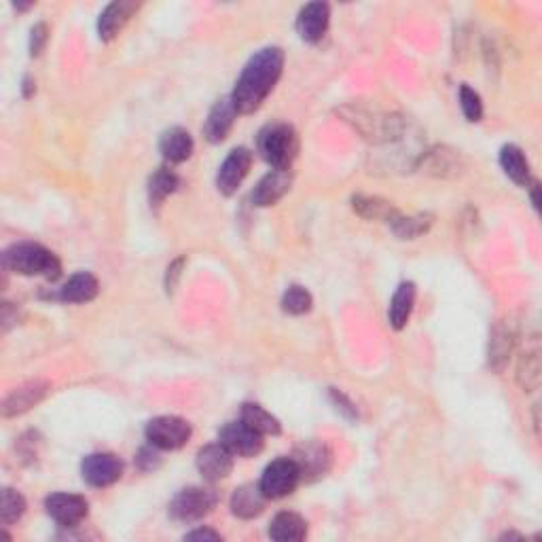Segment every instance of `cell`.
Instances as JSON below:
<instances>
[{
	"instance_id": "cell-11",
	"label": "cell",
	"mask_w": 542,
	"mask_h": 542,
	"mask_svg": "<svg viewBox=\"0 0 542 542\" xmlns=\"http://www.w3.org/2000/svg\"><path fill=\"white\" fill-rule=\"evenodd\" d=\"M81 474L92 488H109L123 474V462L115 454H89L81 464Z\"/></svg>"
},
{
	"instance_id": "cell-23",
	"label": "cell",
	"mask_w": 542,
	"mask_h": 542,
	"mask_svg": "<svg viewBox=\"0 0 542 542\" xmlns=\"http://www.w3.org/2000/svg\"><path fill=\"white\" fill-rule=\"evenodd\" d=\"M100 284L94 274L89 271H78L60 288L58 299L64 303H89L98 297Z\"/></svg>"
},
{
	"instance_id": "cell-43",
	"label": "cell",
	"mask_w": 542,
	"mask_h": 542,
	"mask_svg": "<svg viewBox=\"0 0 542 542\" xmlns=\"http://www.w3.org/2000/svg\"><path fill=\"white\" fill-rule=\"evenodd\" d=\"M502 538H521V536L515 532H506V534H502Z\"/></svg>"
},
{
	"instance_id": "cell-14",
	"label": "cell",
	"mask_w": 542,
	"mask_h": 542,
	"mask_svg": "<svg viewBox=\"0 0 542 542\" xmlns=\"http://www.w3.org/2000/svg\"><path fill=\"white\" fill-rule=\"evenodd\" d=\"M138 9L140 4L134 3V0H115V3H111L109 7L102 11L98 20V34L102 41L109 43L112 38H117Z\"/></svg>"
},
{
	"instance_id": "cell-18",
	"label": "cell",
	"mask_w": 542,
	"mask_h": 542,
	"mask_svg": "<svg viewBox=\"0 0 542 542\" xmlns=\"http://www.w3.org/2000/svg\"><path fill=\"white\" fill-rule=\"evenodd\" d=\"M47 392H49V383L41 382V380L28 382V383H24V386L15 388L13 392L4 398L3 415L15 417V415L26 414V411H30L32 406H37L38 403H41V400L47 397Z\"/></svg>"
},
{
	"instance_id": "cell-30",
	"label": "cell",
	"mask_w": 542,
	"mask_h": 542,
	"mask_svg": "<svg viewBox=\"0 0 542 542\" xmlns=\"http://www.w3.org/2000/svg\"><path fill=\"white\" fill-rule=\"evenodd\" d=\"M517 382L523 392H534L540 386V356L538 349H528L519 360Z\"/></svg>"
},
{
	"instance_id": "cell-22",
	"label": "cell",
	"mask_w": 542,
	"mask_h": 542,
	"mask_svg": "<svg viewBox=\"0 0 542 542\" xmlns=\"http://www.w3.org/2000/svg\"><path fill=\"white\" fill-rule=\"evenodd\" d=\"M415 284L414 282H400L397 291H394L392 301H390L388 309V320L390 326L394 331H403L406 326V322L411 318V312H414L415 305Z\"/></svg>"
},
{
	"instance_id": "cell-8",
	"label": "cell",
	"mask_w": 542,
	"mask_h": 542,
	"mask_svg": "<svg viewBox=\"0 0 542 542\" xmlns=\"http://www.w3.org/2000/svg\"><path fill=\"white\" fill-rule=\"evenodd\" d=\"M218 443H223L234 456L252 457L263 451V434L252 431L244 422H229L220 428Z\"/></svg>"
},
{
	"instance_id": "cell-27",
	"label": "cell",
	"mask_w": 542,
	"mask_h": 542,
	"mask_svg": "<svg viewBox=\"0 0 542 542\" xmlns=\"http://www.w3.org/2000/svg\"><path fill=\"white\" fill-rule=\"evenodd\" d=\"M422 163L434 177L448 178L460 172V157L449 149H434L422 155Z\"/></svg>"
},
{
	"instance_id": "cell-31",
	"label": "cell",
	"mask_w": 542,
	"mask_h": 542,
	"mask_svg": "<svg viewBox=\"0 0 542 542\" xmlns=\"http://www.w3.org/2000/svg\"><path fill=\"white\" fill-rule=\"evenodd\" d=\"M178 186H180V178L177 177V174H174L172 169H168V168H160L149 180V200H151V203L160 206V203L166 200L168 195H172L174 191L178 189Z\"/></svg>"
},
{
	"instance_id": "cell-12",
	"label": "cell",
	"mask_w": 542,
	"mask_h": 542,
	"mask_svg": "<svg viewBox=\"0 0 542 542\" xmlns=\"http://www.w3.org/2000/svg\"><path fill=\"white\" fill-rule=\"evenodd\" d=\"M197 471L206 481H220V479H227L231 471H234V454L225 448L223 443L206 445L197 451Z\"/></svg>"
},
{
	"instance_id": "cell-28",
	"label": "cell",
	"mask_w": 542,
	"mask_h": 542,
	"mask_svg": "<svg viewBox=\"0 0 542 542\" xmlns=\"http://www.w3.org/2000/svg\"><path fill=\"white\" fill-rule=\"evenodd\" d=\"M390 229L392 234L398 237V240H415L426 234L432 225L431 214H415V217H403V214L397 212L390 220Z\"/></svg>"
},
{
	"instance_id": "cell-42",
	"label": "cell",
	"mask_w": 542,
	"mask_h": 542,
	"mask_svg": "<svg viewBox=\"0 0 542 542\" xmlns=\"http://www.w3.org/2000/svg\"><path fill=\"white\" fill-rule=\"evenodd\" d=\"M530 186H532V203H534V208H536V210H538V206H540V197H538V185H536V183H532V185H530Z\"/></svg>"
},
{
	"instance_id": "cell-40",
	"label": "cell",
	"mask_w": 542,
	"mask_h": 542,
	"mask_svg": "<svg viewBox=\"0 0 542 542\" xmlns=\"http://www.w3.org/2000/svg\"><path fill=\"white\" fill-rule=\"evenodd\" d=\"M0 320H3V331L7 333L11 329V324L17 322V308H13L11 303H3V314H0Z\"/></svg>"
},
{
	"instance_id": "cell-1",
	"label": "cell",
	"mask_w": 542,
	"mask_h": 542,
	"mask_svg": "<svg viewBox=\"0 0 542 542\" xmlns=\"http://www.w3.org/2000/svg\"><path fill=\"white\" fill-rule=\"evenodd\" d=\"M282 68H284V51L280 47H265L248 60V64L237 78L234 100L237 112L250 115V112L261 109V104L267 100V95L274 92L275 83L280 81Z\"/></svg>"
},
{
	"instance_id": "cell-17",
	"label": "cell",
	"mask_w": 542,
	"mask_h": 542,
	"mask_svg": "<svg viewBox=\"0 0 542 542\" xmlns=\"http://www.w3.org/2000/svg\"><path fill=\"white\" fill-rule=\"evenodd\" d=\"M292 460L297 462L299 471H301V479H316L324 477V472L331 466V451L324 443L318 440H308L301 448H297Z\"/></svg>"
},
{
	"instance_id": "cell-37",
	"label": "cell",
	"mask_w": 542,
	"mask_h": 542,
	"mask_svg": "<svg viewBox=\"0 0 542 542\" xmlns=\"http://www.w3.org/2000/svg\"><path fill=\"white\" fill-rule=\"evenodd\" d=\"M331 398H333V403L337 405V411H341V414L349 417V420H356V417H358L354 403L346 397V394L339 392V390H331Z\"/></svg>"
},
{
	"instance_id": "cell-25",
	"label": "cell",
	"mask_w": 542,
	"mask_h": 542,
	"mask_svg": "<svg viewBox=\"0 0 542 542\" xmlns=\"http://www.w3.org/2000/svg\"><path fill=\"white\" fill-rule=\"evenodd\" d=\"M500 168L513 183L519 186L532 185V172H530V161L523 155V151L517 144H505L500 149Z\"/></svg>"
},
{
	"instance_id": "cell-32",
	"label": "cell",
	"mask_w": 542,
	"mask_h": 542,
	"mask_svg": "<svg viewBox=\"0 0 542 542\" xmlns=\"http://www.w3.org/2000/svg\"><path fill=\"white\" fill-rule=\"evenodd\" d=\"M312 305H314V299H312V295H309V291L299 284L288 286L284 297H282V309L291 316L308 314L309 309H312Z\"/></svg>"
},
{
	"instance_id": "cell-13",
	"label": "cell",
	"mask_w": 542,
	"mask_h": 542,
	"mask_svg": "<svg viewBox=\"0 0 542 542\" xmlns=\"http://www.w3.org/2000/svg\"><path fill=\"white\" fill-rule=\"evenodd\" d=\"M331 21V7L326 3H309L297 15V34L305 43L322 41Z\"/></svg>"
},
{
	"instance_id": "cell-33",
	"label": "cell",
	"mask_w": 542,
	"mask_h": 542,
	"mask_svg": "<svg viewBox=\"0 0 542 542\" xmlns=\"http://www.w3.org/2000/svg\"><path fill=\"white\" fill-rule=\"evenodd\" d=\"M26 513V498L20 491L4 488L3 489V505H0V519L4 525L20 521Z\"/></svg>"
},
{
	"instance_id": "cell-20",
	"label": "cell",
	"mask_w": 542,
	"mask_h": 542,
	"mask_svg": "<svg viewBox=\"0 0 542 542\" xmlns=\"http://www.w3.org/2000/svg\"><path fill=\"white\" fill-rule=\"evenodd\" d=\"M265 502H267V496L263 494L261 485H240L231 496V513L240 519H254L263 513Z\"/></svg>"
},
{
	"instance_id": "cell-9",
	"label": "cell",
	"mask_w": 542,
	"mask_h": 542,
	"mask_svg": "<svg viewBox=\"0 0 542 542\" xmlns=\"http://www.w3.org/2000/svg\"><path fill=\"white\" fill-rule=\"evenodd\" d=\"M45 511L62 528H77L87 517L89 505L83 496L77 494H51L45 500Z\"/></svg>"
},
{
	"instance_id": "cell-5",
	"label": "cell",
	"mask_w": 542,
	"mask_h": 542,
	"mask_svg": "<svg viewBox=\"0 0 542 542\" xmlns=\"http://www.w3.org/2000/svg\"><path fill=\"white\" fill-rule=\"evenodd\" d=\"M218 505V496L212 488H186L169 502V517L177 521H197L210 515Z\"/></svg>"
},
{
	"instance_id": "cell-4",
	"label": "cell",
	"mask_w": 542,
	"mask_h": 542,
	"mask_svg": "<svg viewBox=\"0 0 542 542\" xmlns=\"http://www.w3.org/2000/svg\"><path fill=\"white\" fill-rule=\"evenodd\" d=\"M257 149L274 169H291L299 152V136L288 123H269L259 134Z\"/></svg>"
},
{
	"instance_id": "cell-36",
	"label": "cell",
	"mask_w": 542,
	"mask_h": 542,
	"mask_svg": "<svg viewBox=\"0 0 542 542\" xmlns=\"http://www.w3.org/2000/svg\"><path fill=\"white\" fill-rule=\"evenodd\" d=\"M49 41V28L47 24H37L30 30V55L32 58H38L43 53L45 45Z\"/></svg>"
},
{
	"instance_id": "cell-10",
	"label": "cell",
	"mask_w": 542,
	"mask_h": 542,
	"mask_svg": "<svg viewBox=\"0 0 542 542\" xmlns=\"http://www.w3.org/2000/svg\"><path fill=\"white\" fill-rule=\"evenodd\" d=\"M252 166V152L240 146V149H234L225 157V161L220 163L218 174H217V186L223 195H234L240 185L244 183V178L248 177Z\"/></svg>"
},
{
	"instance_id": "cell-7",
	"label": "cell",
	"mask_w": 542,
	"mask_h": 542,
	"mask_svg": "<svg viewBox=\"0 0 542 542\" xmlns=\"http://www.w3.org/2000/svg\"><path fill=\"white\" fill-rule=\"evenodd\" d=\"M299 481H301V471H299L297 462L292 457H278L265 468L259 485H261L267 500H278L292 494Z\"/></svg>"
},
{
	"instance_id": "cell-16",
	"label": "cell",
	"mask_w": 542,
	"mask_h": 542,
	"mask_svg": "<svg viewBox=\"0 0 542 542\" xmlns=\"http://www.w3.org/2000/svg\"><path fill=\"white\" fill-rule=\"evenodd\" d=\"M237 115H240V112H237L231 95H225V98L217 100V104L212 106L210 115L206 119V126H203V136H206L208 143L210 144L223 143V140L227 138V134L231 132V127H234Z\"/></svg>"
},
{
	"instance_id": "cell-15",
	"label": "cell",
	"mask_w": 542,
	"mask_h": 542,
	"mask_svg": "<svg viewBox=\"0 0 542 542\" xmlns=\"http://www.w3.org/2000/svg\"><path fill=\"white\" fill-rule=\"evenodd\" d=\"M292 186L291 169H274L259 180L252 191V203L259 208H269L278 203Z\"/></svg>"
},
{
	"instance_id": "cell-39",
	"label": "cell",
	"mask_w": 542,
	"mask_h": 542,
	"mask_svg": "<svg viewBox=\"0 0 542 542\" xmlns=\"http://www.w3.org/2000/svg\"><path fill=\"white\" fill-rule=\"evenodd\" d=\"M185 540H223V536L210 528H197L193 532L185 534Z\"/></svg>"
},
{
	"instance_id": "cell-3",
	"label": "cell",
	"mask_w": 542,
	"mask_h": 542,
	"mask_svg": "<svg viewBox=\"0 0 542 542\" xmlns=\"http://www.w3.org/2000/svg\"><path fill=\"white\" fill-rule=\"evenodd\" d=\"M3 267L20 275H43L47 280H58L62 263L53 252L34 242H20L3 252Z\"/></svg>"
},
{
	"instance_id": "cell-38",
	"label": "cell",
	"mask_w": 542,
	"mask_h": 542,
	"mask_svg": "<svg viewBox=\"0 0 542 542\" xmlns=\"http://www.w3.org/2000/svg\"><path fill=\"white\" fill-rule=\"evenodd\" d=\"M183 267H185V259L180 257L174 263H169L168 274H166V291L174 292V288H177L180 275H183Z\"/></svg>"
},
{
	"instance_id": "cell-24",
	"label": "cell",
	"mask_w": 542,
	"mask_h": 542,
	"mask_svg": "<svg viewBox=\"0 0 542 542\" xmlns=\"http://www.w3.org/2000/svg\"><path fill=\"white\" fill-rule=\"evenodd\" d=\"M308 536V521L291 511H282L271 519L269 538L278 542H299Z\"/></svg>"
},
{
	"instance_id": "cell-2",
	"label": "cell",
	"mask_w": 542,
	"mask_h": 542,
	"mask_svg": "<svg viewBox=\"0 0 542 542\" xmlns=\"http://www.w3.org/2000/svg\"><path fill=\"white\" fill-rule=\"evenodd\" d=\"M341 115L348 123H352L363 138L371 143H398L405 136V121L397 115H390L380 109H369V106L348 104L341 109Z\"/></svg>"
},
{
	"instance_id": "cell-29",
	"label": "cell",
	"mask_w": 542,
	"mask_h": 542,
	"mask_svg": "<svg viewBox=\"0 0 542 542\" xmlns=\"http://www.w3.org/2000/svg\"><path fill=\"white\" fill-rule=\"evenodd\" d=\"M352 208L356 214H360L363 218L369 220H383V223H390L394 214L398 210H394V206L382 197H371V195H356L352 200Z\"/></svg>"
},
{
	"instance_id": "cell-41",
	"label": "cell",
	"mask_w": 542,
	"mask_h": 542,
	"mask_svg": "<svg viewBox=\"0 0 542 542\" xmlns=\"http://www.w3.org/2000/svg\"><path fill=\"white\" fill-rule=\"evenodd\" d=\"M34 89H37V87H34V81H32V78H24V95H26V98H30Z\"/></svg>"
},
{
	"instance_id": "cell-21",
	"label": "cell",
	"mask_w": 542,
	"mask_h": 542,
	"mask_svg": "<svg viewBox=\"0 0 542 542\" xmlns=\"http://www.w3.org/2000/svg\"><path fill=\"white\" fill-rule=\"evenodd\" d=\"M193 138L183 127H169L168 132L161 134L160 138V151L163 160L169 163H183L193 155Z\"/></svg>"
},
{
	"instance_id": "cell-26",
	"label": "cell",
	"mask_w": 542,
	"mask_h": 542,
	"mask_svg": "<svg viewBox=\"0 0 542 542\" xmlns=\"http://www.w3.org/2000/svg\"><path fill=\"white\" fill-rule=\"evenodd\" d=\"M242 422H244L246 426H250L252 431L263 434V437H269V434L275 437V434L282 432L278 417H274L267 409H263V406L257 403L242 405Z\"/></svg>"
},
{
	"instance_id": "cell-34",
	"label": "cell",
	"mask_w": 542,
	"mask_h": 542,
	"mask_svg": "<svg viewBox=\"0 0 542 542\" xmlns=\"http://www.w3.org/2000/svg\"><path fill=\"white\" fill-rule=\"evenodd\" d=\"M460 106L462 112H464L466 121L477 123L483 119V100L471 85H462L460 87Z\"/></svg>"
},
{
	"instance_id": "cell-6",
	"label": "cell",
	"mask_w": 542,
	"mask_h": 542,
	"mask_svg": "<svg viewBox=\"0 0 542 542\" xmlns=\"http://www.w3.org/2000/svg\"><path fill=\"white\" fill-rule=\"evenodd\" d=\"M191 423L178 415H160L146 423L144 434L149 445H155L157 449L174 451L185 448L186 440L191 439Z\"/></svg>"
},
{
	"instance_id": "cell-35",
	"label": "cell",
	"mask_w": 542,
	"mask_h": 542,
	"mask_svg": "<svg viewBox=\"0 0 542 542\" xmlns=\"http://www.w3.org/2000/svg\"><path fill=\"white\" fill-rule=\"evenodd\" d=\"M136 464H138L140 471H144V472L157 471L161 464V456H160V451H157L155 445L140 449L138 456H136Z\"/></svg>"
},
{
	"instance_id": "cell-19",
	"label": "cell",
	"mask_w": 542,
	"mask_h": 542,
	"mask_svg": "<svg viewBox=\"0 0 542 542\" xmlns=\"http://www.w3.org/2000/svg\"><path fill=\"white\" fill-rule=\"evenodd\" d=\"M513 348H515V333L505 322H498L489 335L488 348V365L494 373H502L511 360Z\"/></svg>"
}]
</instances>
